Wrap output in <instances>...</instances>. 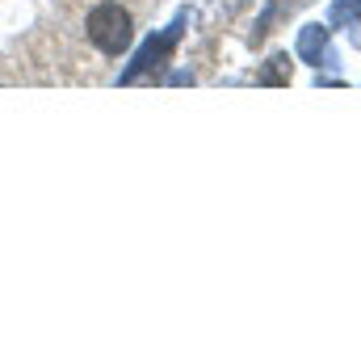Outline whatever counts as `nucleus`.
Segmentation results:
<instances>
[{"label": "nucleus", "instance_id": "f257e3e1", "mask_svg": "<svg viewBox=\"0 0 361 357\" xmlns=\"http://www.w3.org/2000/svg\"><path fill=\"white\" fill-rule=\"evenodd\" d=\"M180 30H185V13H180L173 25H164L160 34H152L143 47H139V55H135V63L122 72V85H139V80H156L169 63H173V51L180 47Z\"/></svg>", "mask_w": 361, "mask_h": 357}, {"label": "nucleus", "instance_id": "f03ea898", "mask_svg": "<svg viewBox=\"0 0 361 357\" xmlns=\"http://www.w3.org/2000/svg\"><path fill=\"white\" fill-rule=\"evenodd\" d=\"M85 30H89V42L101 51V55H122V51L130 47V38H135L130 13H126L118 0L97 4V8L89 13V21H85Z\"/></svg>", "mask_w": 361, "mask_h": 357}, {"label": "nucleus", "instance_id": "7ed1b4c3", "mask_svg": "<svg viewBox=\"0 0 361 357\" xmlns=\"http://www.w3.org/2000/svg\"><path fill=\"white\" fill-rule=\"evenodd\" d=\"M298 59H302V63H315V68H332V63H336L324 25H302V30H298Z\"/></svg>", "mask_w": 361, "mask_h": 357}, {"label": "nucleus", "instance_id": "20e7f679", "mask_svg": "<svg viewBox=\"0 0 361 357\" xmlns=\"http://www.w3.org/2000/svg\"><path fill=\"white\" fill-rule=\"evenodd\" d=\"M257 85H290V55H269V63L257 72Z\"/></svg>", "mask_w": 361, "mask_h": 357}, {"label": "nucleus", "instance_id": "39448f33", "mask_svg": "<svg viewBox=\"0 0 361 357\" xmlns=\"http://www.w3.org/2000/svg\"><path fill=\"white\" fill-rule=\"evenodd\" d=\"M361 21V0H332V25Z\"/></svg>", "mask_w": 361, "mask_h": 357}]
</instances>
